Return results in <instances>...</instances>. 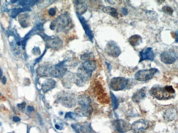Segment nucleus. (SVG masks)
Instances as JSON below:
<instances>
[{"mask_svg":"<svg viewBox=\"0 0 178 133\" xmlns=\"http://www.w3.org/2000/svg\"><path fill=\"white\" fill-rule=\"evenodd\" d=\"M57 100L62 105L69 108L74 107L77 102L75 95L70 92H62L60 93L58 95Z\"/></svg>","mask_w":178,"mask_h":133,"instance_id":"obj_2","label":"nucleus"},{"mask_svg":"<svg viewBox=\"0 0 178 133\" xmlns=\"http://www.w3.org/2000/svg\"><path fill=\"white\" fill-rule=\"evenodd\" d=\"M146 14L148 18L151 19L156 20L158 18V14L154 11L148 10L146 12Z\"/></svg>","mask_w":178,"mask_h":133,"instance_id":"obj_26","label":"nucleus"},{"mask_svg":"<svg viewBox=\"0 0 178 133\" xmlns=\"http://www.w3.org/2000/svg\"><path fill=\"white\" fill-rule=\"evenodd\" d=\"M82 67L87 71L92 73L97 68V65L94 61L89 60L83 62Z\"/></svg>","mask_w":178,"mask_h":133,"instance_id":"obj_20","label":"nucleus"},{"mask_svg":"<svg viewBox=\"0 0 178 133\" xmlns=\"http://www.w3.org/2000/svg\"><path fill=\"white\" fill-rule=\"evenodd\" d=\"M102 10L105 13L111 16L113 18H118V13L117 10L111 6H106L103 8Z\"/></svg>","mask_w":178,"mask_h":133,"instance_id":"obj_22","label":"nucleus"},{"mask_svg":"<svg viewBox=\"0 0 178 133\" xmlns=\"http://www.w3.org/2000/svg\"><path fill=\"white\" fill-rule=\"evenodd\" d=\"M93 56L91 53H86L81 56V59L82 60L87 61L91 60Z\"/></svg>","mask_w":178,"mask_h":133,"instance_id":"obj_29","label":"nucleus"},{"mask_svg":"<svg viewBox=\"0 0 178 133\" xmlns=\"http://www.w3.org/2000/svg\"><path fill=\"white\" fill-rule=\"evenodd\" d=\"M158 72L159 70L156 68L141 70L135 73V78L136 80L140 82H146L152 79L156 73Z\"/></svg>","mask_w":178,"mask_h":133,"instance_id":"obj_4","label":"nucleus"},{"mask_svg":"<svg viewBox=\"0 0 178 133\" xmlns=\"http://www.w3.org/2000/svg\"><path fill=\"white\" fill-rule=\"evenodd\" d=\"M80 132L82 133H96L91 127L90 123H88L81 125Z\"/></svg>","mask_w":178,"mask_h":133,"instance_id":"obj_24","label":"nucleus"},{"mask_svg":"<svg viewBox=\"0 0 178 133\" xmlns=\"http://www.w3.org/2000/svg\"><path fill=\"white\" fill-rule=\"evenodd\" d=\"M34 54L35 55H39L40 54L41 51L38 48H35L33 50Z\"/></svg>","mask_w":178,"mask_h":133,"instance_id":"obj_33","label":"nucleus"},{"mask_svg":"<svg viewBox=\"0 0 178 133\" xmlns=\"http://www.w3.org/2000/svg\"><path fill=\"white\" fill-rule=\"evenodd\" d=\"M6 81H7V79L4 76L3 78L2 82L4 84H6Z\"/></svg>","mask_w":178,"mask_h":133,"instance_id":"obj_39","label":"nucleus"},{"mask_svg":"<svg viewBox=\"0 0 178 133\" xmlns=\"http://www.w3.org/2000/svg\"><path fill=\"white\" fill-rule=\"evenodd\" d=\"M55 1H40V6L41 8L42 9L48 7L53 3Z\"/></svg>","mask_w":178,"mask_h":133,"instance_id":"obj_28","label":"nucleus"},{"mask_svg":"<svg viewBox=\"0 0 178 133\" xmlns=\"http://www.w3.org/2000/svg\"><path fill=\"white\" fill-rule=\"evenodd\" d=\"M110 96L112 101V103L113 107V111H114L116 109H117L119 106V103L117 98L116 97L112 92H110Z\"/></svg>","mask_w":178,"mask_h":133,"instance_id":"obj_25","label":"nucleus"},{"mask_svg":"<svg viewBox=\"0 0 178 133\" xmlns=\"http://www.w3.org/2000/svg\"><path fill=\"white\" fill-rule=\"evenodd\" d=\"M27 110L29 112H32L34 110V107L33 106H29L27 107Z\"/></svg>","mask_w":178,"mask_h":133,"instance_id":"obj_38","label":"nucleus"},{"mask_svg":"<svg viewBox=\"0 0 178 133\" xmlns=\"http://www.w3.org/2000/svg\"><path fill=\"white\" fill-rule=\"evenodd\" d=\"M55 128L58 130H61L63 129V126L62 124H56L55 125Z\"/></svg>","mask_w":178,"mask_h":133,"instance_id":"obj_36","label":"nucleus"},{"mask_svg":"<svg viewBox=\"0 0 178 133\" xmlns=\"http://www.w3.org/2000/svg\"><path fill=\"white\" fill-rule=\"evenodd\" d=\"M48 14L51 17L54 16L56 13V10L54 8H51L48 11Z\"/></svg>","mask_w":178,"mask_h":133,"instance_id":"obj_32","label":"nucleus"},{"mask_svg":"<svg viewBox=\"0 0 178 133\" xmlns=\"http://www.w3.org/2000/svg\"><path fill=\"white\" fill-rule=\"evenodd\" d=\"M105 51L110 57L117 58L122 53L120 48L116 42L110 40L107 44Z\"/></svg>","mask_w":178,"mask_h":133,"instance_id":"obj_9","label":"nucleus"},{"mask_svg":"<svg viewBox=\"0 0 178 133\" xmlns=\"http://www.w3.org/2000/svg\"><path fill=\"white\" fill-rule=\"evenodd\" d=\"M54 22L57 32H60L68 27L71 22V18L68 14L64 13L58 16Z\"/></svg>","mask_w":178,"mask_h":133,"instance_id":"obj_6","label":"nucleus"},{"mask_svg":"<svg viewBox=\"0 0 178 133\" xmlns=\"http://www.w3.org/2000/svg\"><path fill=\"white\" fill-rule=\"evenodd\" d=\"M151 96L158 100H171L175 96V90L172 86H163L159 84L153 86L149 90Z\"/></svg>","mask_w":178,"mask_h":133,"instance_id":"obj_1","label":"nucleus"},{"mask_svg":"<svg viewBox=\"0 0 178 133\" xmlns=\"http://www.w3.org/2000/svg\"><path fill=\"white\" fill-rule=\"evenodd\" d=\"M162 9L165 13L169 15H172L174 12V10L172 8L169 6H164L162 7Z\"/></svg>","mask_w":178,"mask_h":133,"instance_id":"obj_27","label":"nucleus"},{"mask_svg":"<svg viewBox=\"0 0 178 133\" xmlns=\"http://www.w3.org/2000/svg\"><path fill=\"white\" fill-rule=\"evenodd\" d=\"M74 7L76 14L82 15L85 13L88 9V6L85 1H73Z\"/></svg>","mask_w":178,"mask_h":133,"instance_id":"obj_15","label":"nucleus"},{"mask_svg":"<svg viewBox=\"0 0 178 133\" xmlns=\"http://www.w3.org/2000/svg\"><path fill=\"white\" fill-rule=\"evenodd\" d=\"M78 104L82 106L90 105L92 102L90 97L86 94L79 95L78 98Z\"/></svg>","mask_w":178,"mask_h":133,"instance_id":"obj_19","label":"nucleus"},{"mask_svg":"<svg viewBox=\"0 0 178 133\" xmlns=\"http://www.w3.org/2000/svg\"><path fill=\"white\" fill-rule=\"evenodd\" d=\"M26 102H23L21 103V104H18L17 105H18V107L19 108L23 109L26 107Z\"/></svg>","mask_w":178,"mask_h":133,"instance_id":"obj_35","label":"nucleus"},{"mask_svg":"<svg viewBox=\"0 0 178 133\" xmlns=\"http://www.w3.org/2000/svg\"><path fill=\"white\" fill-rule=\"evenodd\" d=\"M113 127L120 133H125L132 130V124L126 120L116 119L112 122Z\"/></svg>","mask_w":178,"mask_h":133,"instance_id":"obj_7","label":"nucleus"},{"mask_svg":"<svg viewBox=\"0 0 178 133\" xmlns=\"http://www.w3.org/2000/svg\"><path fill=\"white\" fill-rule=\"evenodd\" d=\"M146 87H143L139 89L132 96V100L133 102L135 103H140L144 99L146 95Z\"/></svg>","mask_w":178,"mask_h":133,"instance_id":"obj_16","label":"nucleus"},{"mask_svg":"<svg viewBox=\"0 0 178 133\" xmlns=\"http://www.w3.org/2000/svg\"><path fill=\"white\" fill-rule=\"evenodd\" d=\"M93 112V108L90 105L81 106L75 109L76 115L81 117H90Z\"/></svg>","mask_w":178,"mask_h":133,"instance_id":"obj_13","label":"nucleus"},{"mask_svg":"<svg viewBox=\"0 0 178 133\" xmlns=\"http://www.w3.org/2000/svg\"><path fill=\"white\" fill-rule=\"evenodd\" d=\"M106 64L107 65V67H108V70H111V65H110V64L107 63V62H106Z\"/></svg>","mask_w":178,"mask_h":133,"instance_id":"obj_41","label":"nucleus"},{"mask_svg":"<svg viewBox=\"0 0 178 133\" xmlns=\"http://www.w3.org/2000/svg\"><path fill=\"white\" fill-rule=\"evenodd\" d=\"M39 33L44 41L47 48L58 50L62 47L63 42L59 37L48 36L43 32H40Z\"/></svg>","mask_w":178,"mask_h":133,"instance_id":"obj_3","label":"nucleus"},{"mask_svg":"<svg viewBox=\"0 0 178 133\" xmlns=\"http://www.w3.org/2000/svg\"><path fill=\"white\" fill-rule=\"evenodd\" d=\"M63 114V112H60V115H62Z\"/></svg>","mask_w":178,"mask_h":133,"instance_id":"obj_43","label":"nucleus"},{"mask_svg":"<svg viewBox=\"0 0 178 133\" xmlns=\"http://www.w3.org/2000/svg\"><path fill=\"white\" fill-rule=\"evenodd\" d=\"M122 13L124 15L126 16L128 13V10L125 7H122Z\"/></svg>","mask_w":178,"mask_h":133,"instance_id":"obj_34","label":"nucleus"},{"mask_svg":"<svg viewBox=\"0 0 178 133\" xmlns=\"http://www.w3.org/2000/svg\"><path fill=\"white\" fill-rule=\"evenodd\" d=\"M75 117L76 116L75 114L71 112L67 113L65 115V119L70 118L73 120L75 119Z\"/></svg>","mask_w":178,"mask_h":133,"instance_id":"obj_31","label":"nucleus"},{"mask_svg":"<svg viewBox=\"0 0 178 133\" xmlns=\"http://www.w3.org/2000/svg\"><path fill=\"white\" fill-rule=\"evenodd\" d=\"M140 59L139 63L146 60L154 61L155 58V55L152 48L151 47L147 48L145 50H142L140 52Z\"/></svg>","mask_w":178,"mask_h":133,"instance_id":"obj_12","label":"nucleus"},{"mask_svg":"<svg viewBox=\"0 0 178 133\" xmlns=\"http://www.w3.org/2000/svg\"><path fill=\"white\" fill-rule=\"evenodd\" d=\"M50 70V67L48 68L46 66H42L37 68L36 70V72L38 75L41 76H45L49 74Z\"/></svg>","mask_w":178,"mask_h":133,"instance_id":"obj_23","label":"nucleus"},{"mask_svg":"<svg viewBox=\"0 0 178 133\" xmlns=\"http://www.w3.org/2000/svg\"><path fill=\"white\" fill-rule=\"evenodd\" d=\"M56 81L52 79H47L45 81L42 86V90L44 93H46L55 88Z\"/></svg>","mask_w":178,"mask_h":133,"instance_id":"obj_17","label":"nucleus"},{"mask_svg":"<svg viewBox=\"0 0 178 133\" xmlns=\"http://www.w3.org/2000/svg\"><path fill=\"white\" fill-rule=\"evenodd\" d=\"M1 124H2V123L0 122V126H1Z\"/></svg>","mask_w":178,"mask_h":133,"instance_id":"obj_44","label":"nucleus"},{"mask_svg":"<svg viewBox=\"0 0 178 133\" xmlns=\"http://www.w3.org/2000/svg\"><path fill=\"white\" fill-rule=\"evenodd\" d=\"M3 73L2 71H1V69H0V80H1L2 78Z\"/></svg>","mask_w":178,"mask_h":133,"instance_id":"obj_42","label":"nucleus"},{"mask_svg":"<svg viewBox=\"0 0 178 133\" xmlns=\"http://www.w3.org/2000/svg\"><path fill=\"white\" fill-rule=\"evenodd\" d=\"M65 62H61L54 67H50V70L49 75L51 77L59 78L62 77L66 74L67 69L64 66Z\"/></svg>","mask_w":178,"mask_h":133,"instance_id":"obj_11","label":"nucleus"},{"mask_svg":"<svg viewBox=\"0 0 178 133\" xmlns=\"http://www.w3.org/2000/svg\"><path fill=\"white\" fill-rule=\"evenodd\" d=\"M150 126L148 120L141 119L134 122L132 124V130L133 133H142Z\"/></svg>","mask_w":178,"mask_h":133,"instance_id":"obj_10","label":"nucleus"},{"mask_svg":"<svg viewBox=\"0 0 178 133\" xmlns=\"http://www.w3.org/2000/svg\"><path fill=\"white\" fill-rule=\"evenodd\" d=\"M10 133V132H9V133Z\"/></svg>","mask_w":178,"mask_h":133,"instance_id":"obj_45","label":"nucleus"},{"mask_svg":"<svg viewBox=\"0 0 178 133\" xmlns=\"http://www.w3.org/2000/svg\"><path fill=\"white\" fill-rule=\"evenodd\" d=\"M21 119L19 117L17 116H14L13 118V120L14 122L17 123V122H20L21 121Z\"/></svg>","mask_w":178,"mask_h":133,"instance_id":"obj_37","label":"nucleus"},{"mask_svg":"<svg viewBox=\"0 0 178 133\" xmlns=\"http://www.w3.org/2000/svg\"><path fill=\"white\" fill-rule=\"evenodd\" d=\"M128 41L132 46L135 47L138 46L142 43V38L141 36L138 34H135L129 37Z\"/></svg>","mask_w":178,"mask_h":133,"instance_id":"obj_21","label":"nucleus"},{"mask_svg":"<svg viewBox=\"0 0 178 133\" xmlns=\"http://www.w3.org/2000/svg\"><path fill=\"white\" fill-rule=\"evenodd\" d=\"M71 127L77 133H80V128L81 125L78 124H71Z\"/></svg>","mask_w":178,"mask_h":133,"instance_id":"obj_30","label":"nucleus"},{"mask_svg":"<svg viewBox=\"0 0 178 133\" xmlns=\"http://www.w3.org/2000/svg\"><path fill=\"white\" fill-rule=\"evenodd\" d=\"M175 35L176 36V38H175V42L176 43H178V31H176L175 33Z\"/></svg>","mask_w":178,"mask_h":133,"instance_id":"obj_40","label":"nucleus"},{"mask_svg":"<svg viewBox=\"0 0 178 133\" xmlns=\"http://www.w3.org/2000/svg\"><path fill=\"white\" fill-rule=\"evenodd\" d=\"M177 115V111L175 109L169 108L164 112L163 117L167 121H171L175 119Z\"/></svg>","mask_w":178,"mask_h":133,"instance_id":"obj_18","label":"nucleus"},{"mask_svg":"<svg viewBox=\"0 0 178 133\" xmlns=\"http://www.w3.org/2000/svg\"><path fill=\"white\" fill-rule=\"evenodd\" d=\"M77 16L79 19L81 23L83 29L85 32L86 35L89 37V39L91 41H92L93 39L94 35L93 34L92 30H91V28L90 27L89 25L88 24L87 22L86 21L85 19L81 15L77 14Z\"/></svg>","mask_w":178,"mask_h":133,"instance_id":"obj_14","label":"nucleus"},{"mask_svg":"<svg viewBox=\"0 0 178 133\" xmlns=\"http://www.w3.org/2000/svg\"><path fill=\"white\" fill-rule=\"evenodd\" d=\"M177 58V53L173 50H169L163 51L160 55L161 61L167 65L174 63Z\"/></svg>","mask_w":178,"mask_h":133,"instance_id":"obj_8","label":"nucleus"},{"mask_svg":"<svg viewBox=\"0 0 178 133\" xmlns=\"http://www.w3.org/2000/svg\"><path fill=\"white\" fill-rule=\"evenodd\" d=\"M129 84V79L124 77H113L110 83V88L114 91H119L125 90Z\"/></svg>","mask_w":178,"mask_h":133,"instance_id":"obj_5","label":"nucleus"}]
</instances>
